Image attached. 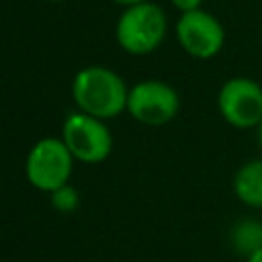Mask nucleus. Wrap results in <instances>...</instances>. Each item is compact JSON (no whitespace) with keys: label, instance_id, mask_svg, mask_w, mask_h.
Wrapping results in <instances>:
<instances>
[{"label":"nucleus","instance_id":"f8f14e48","mask_svg":"<svg viewBox=\"0 0 262 262\" xmlns=\"http://www.w3.org/2000/svg\"><path fill=\"white\" fill-rule=\"evenodd\" d=\"M246 262H262V248L256 250V252H252V254L246 258Z\"/></svg>","mask_w":262,"mask_h":262},{"label":"nucleus","instance_id":"1a4fd4ad","mask_svg":"<svg viewBox=\"0 0 262 262\" xmlns=\"http://www.w3.org/2000/svg\"><path fill=\"white\" fill-rule=\"evenodd\" d=\"M227 239H229V248L237 256L248 258L252 252L262 248V221L254 217H244L235 221L229 229Z\"/></svg>","mask_w":262,"mask_h":262},{"label":"nucleus","instance_id":"f03ea898","mask_svg":"<svg viewBox=\"0 0 262 262\" xmlns=\"http://www.w3.org/2000/svg\"><path fill=\"white\" fill-rule=\"evenodd\" d=\"M168 31V18L160 4L143 0L127 6L115 27L117 43L131 55H147L156 51Z\"/></svg>","mask_w":262,"mask_h":262},{"label":"nucleus","instance_id":"f257e3e1","mask_svg":"<svg viewBox=\"0 0 262 262\" xmlns=\"http://www.w3.org/2000/svg\"><path fill=\"white\" fill-rule=\"evenodd\" d=\"M72 98L82 113L104 121L127 111L129 88L111 68L88 66L74 76Z\"/></svg>","mask_w":262,"mask_h":262},{"label":"nucleus","instance_id":"39448f33","mask_svg":"<svg viewBox=\"0 0 262 262\" xmlns=\"http://www.w3.org/2000/svg\"><path fill=\"white\" fill-rule=\"evenodd\" d=\"M180 111V96L174 86L162 80H143L129 88L127 113L141 125L162 127Z\"/></svg>","mask_w":262,"mask_h":262},{"label":"nucleus","instance_id":"9d476101","mask_svg":"<svg viewBox=\"0 0 262 262\" xmlns=\"http://www.w3.org/2000/svg\"><path fill=\"white\" fill-rule=\"evenodd\" d=\"M49 194H51V205H53L55 211H59V213H72V211L78 209L80 194H78V190H76L74 186L63 184V186L55 188V190L49 192Z\"/></svg>","mask_w":262,"mask_h":262},{"label":"nucleus","instance_id":"423d86ee","mask_svg":"<svg viewBox=\"0 0 262 262\" xmlns=\"http://www.w3.org/2000/svg\"><path fill=\"white\" fill-rule=\"evenodd\" d=\"M217 108L231 127L254 129L262 121V86L252 78H229L219 88Z\"/></svg>","mask_w":262,"mask_h":262},{"label":"nucleus","instance_id":"ddd939ff","mask_svg":"<svg viewBox=\"0 0 262 262\" xmlns=\"http://www.w3.org/2000/svg\"><path fill=\"white\" fill-rule=\"evenodd\" d=\"M115 4H121V6H133V4H139V2H143V0H113Z\"/></svg>","mask_w":262,"mask_h":262},{"label":"nucleus","instance_id":"7ed1b4c3","mask_svg":"<svg viewBox=\"0 0 262 262\" xmlns=\"http://www.w3.org/2000/svg\"><path fill=\"white\" fill-rule=\"evenodd\" d=\"M72 166L74 156L66 141L61 137H43L29 149L25 160V174L35 188L53 192L55 188L68 184Z\"/></svg>","mask_w":262,"mask_h":262},{"label":"nucleus","instance_id":"0eeeda50","mask_svg":"<svg viewBox=\"0 0 262 262\" xmlns=\"http://www.w3.org/2000/svg\"><path fill=\"white\" fill-rule=\"evenodd\" d=\"M176 39L190 57L211 59L223 49L225 29L217 16L196 8L180 12V18L176 20Z\"/></svg>","mask_w":262,"mask_h":262},{"label":"nucleus","instance_id":"20e7f679","mask_svg":"<svg viewBox=\"0 0 262 262\" xmlns=\"http://www.w3.org/2000/svg\"><path fill=\"white\" fill-rule=\"evenodd\" d=\"M61 139L72 151L74 160L84 164L104 162L113 151V133L102 119L88 113H70L61 127Z\"/></svg>","mask_w":262,"mask_h":262},{"label":"nucleus","instance_id":"6e6552de","mask_svg":"<svg viewBox=\"0 0 262 262\" xmlns=\"http://www.w3.org/2000/svg\"><path fill=\"white\" fill-rule=\"evenodd\" d=\"M233 194L246 207L262 209V160H250L233 176Z\"/></svg>","mask_w":262,"mask_h":262},{"label":"nucleus","instance_id":"2eb2a0df","mask_svg":"<svg viewBox=\"0 0 262 262\" xmlns=\"http://www.w3.org/2000/svg\"><path fill=\"white\" fill-rule=\"evenodd\" d=\"M51 2H63V0H51Z\"/></svg>","mask_w":262,"mask_h":262},{"label":"nucleus","instance_id":"4468645a","mask_svg":"<svg viewBox=\"0 0 262 262\" xmlns=\"http://www.w3.org/2000/svg\"><path fill=\"white\" fill-rule=\"evenodd\" d=\"M256 137H258V145H260V149H262V121H260V125L256 127Z\"/></svg>","mask_w":262,"mask_h":262},{"label":"nucleus","instance_id":"9b49d317","mask_svg":"<svg viewBox=\"0 0 262 262\" xmlns=\"http://www.w3.org/2000/svg\"><path fill=\"white\" fill-rule=\"evenodd\" d=\"M174 8H178L180 12H188V10H196L203 6L205 0H170Z\"/></svg>","mask_w":262,"mask_h":262}]
</instances>
